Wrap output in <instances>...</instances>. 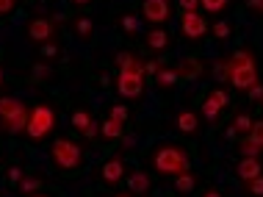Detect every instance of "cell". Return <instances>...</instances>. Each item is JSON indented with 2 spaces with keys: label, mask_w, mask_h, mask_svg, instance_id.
<instances>
[{
  "label": "cell",
  "mask_w": 263,
  "mask_h": 197,
  "mask_svg": "<svg viewBox=\"0 0 263 197\" xmlns=\"http://www.w3.org/2000/svg\"><path fill=\"white\" fill-rule=\"evenodd\" d=\"M224 81H230L241 92H250L258 83V67H255L252 50H238L233 53L230 61H224Z\"/></svg>",
  "instance_id": "1"
},
{
  "label": "cell",
  "mask_w": 263,
  "mask_h": 197,
  "mask_svg": "<svg viewBox=\"0 0 263 197\" xmlns=\"http://www.w3.org/2000/svg\"><path fill=\"white\" fill-rule=\"evenodd\" d=\"M153 167L161 175H169V178H177V175H183V172H191L186 150H183V147H177V145H163L161 150L155 153Z\"/></svg>",
  "instance_id": "2"
},
{
  "label": "cell",
  "mask_w": 263,
  "mask_h": 197,
  "mask_svg": "<svg viewBox=\"0 0 263 197\" xmlns=\"http://www.w3.org/2000/svg\"><path fill=\"white\" fill-rule=\"evenodd\" d=\"M55 128V111L50 105H33L31 109V119H28V136L33 142H42L45 136H50V131Z\"/></svg>",
  "instance_id": "3"
},
{
  "label": "cell",
  "mask_w": 263,
  "mask_h": 197,
  "mask_svg": "<svg viewBox=\"0 0 263 197\" xmlns=\"http://www.w3.org/2000/svg\"><path fill=\"white\" fill-rule=\"evenodd\" d=\"M50 158L55 161V167H61V170H75V167H81L83 150H81V145L72 142V139H55L53 147H50Z\"/></svg>",
  "instance_id": "4"
},
{
  "label": "cell",
  "mask_w": 263,
  "mask_h": 197,
  "mask_svg": "<svg viewBox=\"0 0 263 197\" xmlns=\"http://www.w3.org/2000/svg\"><path fill=\"white\" fill-rule=\"evenodd\" d=\"M180 31L186 33V39H202L208 33V23H205V17L200 11H183Z\"/></svg>",
  "instance_id": "5"
},
{
  "label": "cell",
  "mask_w": 263,
  "mask_h": 197,
  "mask_svg": "<svg viewBox=\"0 0 263 197\" xmlns=\"http://www.w3.org/2000/svg\"><path fill=\"white\" fill-rule=\"evenodd\" d=\"M117 89L122 97H139L144 92V73H125V69H119Z\"/></svg>",
  "instance_id": "6"
},
{
  "label": "cell",
  "mask_w": 263,
  "mask_h": 197,
  "mask_svg": "<svg viewBox=\"0 0 263 197\" xmlns=\"http://www.w3.org/2000/svg\"><path fill=\"white\" fill-rule=\"evenodd\" d=\"M169 11H172L169 0H144V3H141V14H144V20H147V23H153V25H163V23H166Z\"/></svg>",
  "instance_id": "7"
},
{
  "label": "cell",
  "mask_w": 263,
  "mask_h": 197,
  "mask_svg": "<svg viewBox=\"0 0 263 197\" xmlns=\"http://www.w3.org/2000/svg\"><path fill=\"white\" fill-rule=\"evenodd\" d=\"M227 103H230V95L224 92V89H213V92L208 95V100L202 103V117L205 119H219V114H222V109H227Z\"/></svg>",
  "instance_id": "8"
},
{
  "label": "cell",
  "mask_w": 263,
  "mask_h": 197,
  "mask_svg": "<svg viewBox=\"0 0 263 197\" xmlns=\"http://www.w3.org/2000/svg\"><path fill=\"white\" fill-rule=\"evenodd\" d=\"M28 119H31V109L23 105L17 114L0 119V131H3V133H23V131H28Z\"/></svg>",
  "instance_id": "9"
},
{
  "label": "cell",
  "mask_w": 263,
  "mask_h": 197,
  "mask_svg": "<svg viewBox=\"0 0 263 197\" xmlns=\"http://www.w3.org/2000/svg\"><path fill=\"white\" fill-rule=\"evenodd\" d=\"M28 37L33 42H50L53 39V20L47 17H36L28 23Z\"/></svg>",
  "instance_id": "10"
},
{
  "label": "cell",
  "mask_w": 263,
  "mask_h": 197,
  "mask_svg": "<svg viewBox=\"0 0 263 197\" xmlns=\"http://www.w3.org/2000/svg\"><path fill=\"white\" fill-rule=\"evenodd\" d=\"M236 175H238L241 181H252V178H258V175H263L260 158H247V156H241L238 167H236Z\"/></svg>",
  "instance_id": "11"
},
{
  "label": "cell",
  "mask_w": 263,
  "mask_h": 197,
  "mask_svg": "<svg viewBox=\"0 0 263 197\" xmlns=\"http://www.w3.org/2000/svg\"><path fill=\"white\" fill-rule=\"evenodd\" d=\"M72 125H75V128L81 131L86 139H91L97 131H100V128H97V122L91 119V114H89V111H83V109H81V111H75V114H72Z\"/></svg>",
  "instance_id": "12"
},
{
  "label": "cell",
  "mask_w": 263,
  "mask_h": 197,
  "mask_svg": "<svg viewBox=\"0 0 263 197\" xmlns=\"http://www.w3.org/2000/svg\"><path fill=\"white\" fill-rule=\"evenodd\" d=\"M122 175H125L122 158H108L103 164V170H100V178L105 181V184H117V181H122Z\"/></svg>",
  "instance_id": "13"
},
{
  "label": "cell",
  "mask_w": 263,
  "mask_h": 197,
  "mask_svg": "<svg viewBox=\"0 0 263 197\" xmlns=\"http://www.w3.org/2000/svg\"><path fill=\"white\" fill-rule=\"evenodd\" d=\"M117 64H119V69H125V73H144V61H141L136 53L119 50L117 53Z\"/></svg>",
  "instance_id": "14"
},
{
  "label": "cell",
  "mask_w": 263,
  "mask_h": 197,
  "mask_svg": "<svg viewBox=\"0 0 263 197\" xmlns=\"http://www.w3.org/2000/svg\"><path fill=\"white\" fill-rule=\"evenodd\" d=\"M127 189H130V194H144L147 189H150V175H147L144 170L130 172V178H127Z\"/></svg>",
  "instance_id": "15"
},
{
  "label": "cell",
  "mask_w": 263,
  "mask_h": 197,
  "mask_svg": "<svg viewBox=\"0 0 263 197\" xmlns=\"http://www.w3.org/2000/svg\"><path fill=\"white\" fill-rule=\"evenodd\" d=\"M200 73H202L200 59H186V61H180V67H177L180 81H194V78H200Z\"/></svg>",
  "instance_id": "16"
},
{
  "label": "cell",
  "mask_w": 263,
  "mask_h": 197,
  "mask_svg": "<svg viewBox=\"0 0 263 197\" xmlns=\"http://www.w3.org/2000/svg\"><path fill=\"white\" fill-rule=\"evenodd\" d=\"M177 128H180L183 133H197L200 119H197L194 111H180V114H177Z\"/></svg>",
  "instance_id": "17"
},
{
  "label": "cell",
  "mask_w": 263,
  "mask_h": 197,
  "mask_svg": "<svg viewBox=\"0 0 263 197\" xmlns=\"http://www.w3.org/2000/svg\"><path fill=\"white\" fill-rule=\"evenodd\" d=\"M166 45H169V33L163 31V28H153V31L147 33V47H153V50H163Z\"/></svg>",
  "instance_id": "18"
},
{
  "label": "cell",
  "mask_w": 263,
  "mask_h": 197,
  "mask_svg": "<svg viewBox=\"0 0 263 197\" xmlns=\"http://www.w3.org/2000/svg\"><path fill=\"white\" fill-rule=\"evenodd\" d=\"M122 128H125V125L117 122V119H111V117L105 119V122H100V133L105 139H119V136H122Z\"/></svg>",
  "instance_id": "19"
},
{
  "label": "cell",
  "mask_w": 263,
  "mask_h": 197,
  "mask_svg": "<svg viewBox=\"0 0 263 197\" xmlns=\"http://www.w3.org/2000/svg\"><path fill=\"white\" fill-rule=\"evenodd\" d=\"M194 186H197V178L191 172H183V175H177L175 178V189L180 194H189V192H194Z\"/></svg>",
  "instance_id": "20"
},
{
  "label": "cell",
  "mask_w": 263,
  "mask_h": 197,
  "mask_svg": "<svg viewBox=\"0 0 263 197\" xmlns=\"http://www.w3.org/2000/svg\"><path fill=\"white\" fill-rule=\"evenodd\" d=\"M20 109H23V103H20L17 97H0V119H6V117L17 114Z\"/></svg>",
  "instance_id": "21"
},
{
  "label": "cell",
  "mask_w": 263,
  "mask_h": 197,
  "mask_svg": "<svg viewBox=\"0 0 263 197\" xmlns=\"http://www.w3.org/2000/svg\"><path fill=\"white\" fill-rule=\"evenodd\" d=\"M180 81V75H177V69H161L158 75H155V83L163 89H169V86H175V83Z\"/></svg>",
  "instance_id": "22"
},
{
  "label": "cell",
  "mask_w": 263,
  "mask_h": 197,
  "mask_svg": "<svg viewBox=\"0 0 263 197\" xmlns=\"http://www.w3.org/2000/svg\"><path fill=\"white\" fill-rule=\"evenodd\" d=\"M238 150H241V156H247V158H258V156H260V153H263V147H260V145H255V142H252V139H250V136H247V139H244V142H241V145H238Z\"/></svg>",
  "instance_id": "23"
},
{
  "label": "cell",
  "mask_w": 263,
  "mask_h": 197,
  "mask_svg": "<svg viewBox=\"0 0 263 197\" xmlns=\"http://www.w3.org/2000/svg\"><path fill=\"white\" fill-rule=\"evenodd\" d=\"M39 189H42L39 178H23V181H20V192H23V194H36Z\"/></svg>",
  "instance_id": "24"
},
{
  "label": "cell",
  "mask_w": 263,
  "mask_h": 197,
  "mask_svg": "<svg viewBox=\"0 0 263 197\" xmlns=\"http://www.w3.org/2000/svg\"><path fill=\"white\" fill-rule=\"evenodd\" d=\"M227 3H230V0H200V6L208 14H219V11H224L227 9Z\"/></svg>",
  "instance_id": "25"
},
{
  "label": "cell",
  "mask_w": 263,
  "mask_h": 197,
  "mask_svg": "<svg viewBox=\"0 0 263 197\" xmlns=\"http://www.w3.org/2000/svg\"><path fill=\"white\" fill-rule=\"evenodd\" d=\"M233 128H236L238 133H244V136H247V133L252 131V119H250V114H238L236 119H233Z\"/></svg>",
  "instance_id": "26"
},
{
  "label": "cell",
  "mask_w": 263,
  "mask_h": 197,
  "mask_svg": "<svg viewBox=\"0 0 263 197\" xmlns=\"http://www.w3.org/2000/svg\"><path fill=\"white\" fill-rule=\"evenodd\" d=\"M127 117H130V111H127V105H122V103H117L111 109V119H117V122H127Z\"/></svg>",
  "instance_id": "27"
},
{
  "label": "cell",
  "mask_w": 263,
  "mask_h": 197,
  "mask_svg": "<svg viewBox=\"0 0 263 197\" xmlns=\"http://www.w3.org/2000/svg\"><path fill=\"white\" fill-rule=\"evenodd\" d=\"M75 28H78V33H81V37H91V31H95V25H91L89 17H81L75 23Z\"/></svg>",
  "instance_id": "28"
},
{
  "label": "cell",
  "mask_w": 263,
  "mask_h": 197,
  "mask_svg": "<svg viewBox=\"0 0 263 197\" xmlns=\"http://www.w3.org/2000/svg\"><path fill=\"white\" fill-rule=\"evenodd\" d=\"M247 136H250L255 145H260V147H263V119H260V122H252V131L247 133Z\"/></svg>",
  "instance_id": "29"
},
{
  "label": "cell",
  "mask_w": 263,
  "mask_h": 197,
  "mask_svg": "<svg viewBox=\"0 0 263 197\" xmlns=\"http://www.w3.org/2000/svg\"><path fill=\"white\" fill-rule=\"evenodd\" d=\"M247 186H250V194L252 197H263V175H258V178L247 181Z\"/></svg>",
  "instance_id": "30"
},
{
  "label": "cell",
  "mask_w": 263,
  "mask_h": 197,
  "mask_svg": "<svg viewBox=\"0 0 263 197\" xmlns=\"http://www.w3.org/2000/svg\"><path fill=\"white\" fill-rule=\"evenodd\" d=\"M213 37H216V39H227V37H230V23L219 20V23L213 25Z\"/></svg>",
  "instance_id": "31"
},
{
  "label": "cell",
  "mask_w": 263,
  "mask_h": 197,
  "mask_svg": "<svg viewBox=\"0 0 263 197\" xmlns=\"http://www.w3.org/2000/svg\"><path fill=\"white\" fill-rule=\"evenodd\" d=\"M122 28H125V31H130V33H136L139 31V20L133 17V14H127V17H122Z\"/></svg>",
  "instance_id": "32"
},
{
  "label": "cell",
  "mask_w": 263,
  "mask_h": 197,
  "mask_svg": "<svg viewBox=\"0 0 263 197\" xmlns=\"http://www.w3.org/2000/svg\"><path fill=\"white\" fill-rule=\"evenodd\" d=\"M177 6H180L183 11H197L200 9V0H177Z\"/></svg>",
  "instance_id": "33"
},
{
  "label": "cell",
  "mask_w": 263,
  "mask_h": 197,
  "mask_svg": "<svg viewBox=\"0 0 263 197\" xmlns=\"http://www.w3.org/2000/svg\"><path fill=\"white\" fill-rule=\"evenodd\" d=\"M9 181H11V184H20V181H23V170H20V167H11V170H9Z\"/></svg>",
  "instance_id": "34"
},
{
  "label": "cell",
  "mask_w": 263,
  "mask_h": 197,
  "mask_svg": "<svg viewBox=\"0 0 263 197\" xmlns=\"http://www.w3.org/2000/svg\"><path fill=\"white\" fill-rule=\"evenodd\" d=\"M144 73H150L153 78H155V75L161 73V64H158V61H147V64H144Z\"/></svg>",
  "instance_id": "35"
},
{
  "label": "cell",
  "mask_w": 263,
  "mask_h": 197,
  "mask_svg": "<svg viewBox=\"0 0 263 197\" xmlns=\"http://www.w3.org/2000/svg\"><path fill=\"white\" fill-rule=\"evenodd\" d=\"M260 97H263V86H260V81H258V83L250 89V100H260Z\"/></svg>",
  "instance_id": "36"
},
{
  "label": "cell",
  "mask_w": 263,
  "mask_h": 197,
  "mask_svg": "<svg viewBox=\"0 0 263 197\" xmlns=\"http://www.w3.org/2000/svg\"><path fill=\"white\" fill-rule=\"evenodd\" d=\"M247 6H250L252 11H258V14H263V0H247Z\"/></svg>",
  "instance_id": "37"
},
{
  "label": "cell",
  "mask_w": 263,
  "mask_h": 197,
  "mask_svg": "<svg viewBox=\"0 0 263 197\" xmlns=\"http://www.w3.org/2000/svg\"><path fill=\"white\" fill-rule=\"evenodd\" d=\"M14 6V0H0V14H9Z\"/></svg>",
  "instance_id": "38"
},
{
  "label": "cell",
  "mask_w": 263,
  "mask_h": 197,
  "mask_svg": "<svg viewBox=\"0 0 263 197\" xmlns=\"http://www.w3.org/2000/svg\"><path fill=\"white\" fill-rule=\"evenodd\" d=\"M42 56H47V59H50V56H55V45H47V42H45V47H42Z\"/></svg>",
  "instance_id": "39"
},
{
  "label": "cell",
  "mask_w": 263,
  "mask_h": 197,
  "mask_svg": "<svg viewBox=\"0 0 263 197\" xmlns=\"http://www.w3.org/2000/svg\"><path fill=\"white\" fill-rule=\"evenodd\" d=\"M202 197H222V194H219V192H205Z\"/></svg>",
  "instance_id": "40"
},
{
  "label": "cell",
  "mask_w": 263,
  "mask_h": 197,
  "mask_svg": "<svg viewBox=\"0 0 263 197\" xmlns=\"http://www.w3.org/2000/svg\"><path fill=\"white\" fill-rule=\"evenodd\" d=\"M78 6H86V3H91V0H75Z\"/></svg>",
  "instance_id": "41"
},
{
  "label": "cell",
  "mask_w": 263,
  "mask_h": 197,
  "mask_svg": "<svg viewBox=\"0 0 263 197\" xmlns=\"http://www.w3.org/2000/svg\"><path fill=\"white\" fill-rule=\"evenodd\" d=\"M33 197H47V194H33Z\"/></svg>",
  "instance_id": "42"
},
{
  "label": "cell",
  "mask_w": 263,
  "mask_h": 197,
  "mask_svg": "<svg viewBox=\"0 0 263 197\" xmlns=\"http://www.w3.org/2000/svg\"><path fill=\"white\" fill-rule=\"evenodd\" d=\"M119 197H130V194H119Z\"/></svg>",
  "instance_id": "43"
},
{
  "label": "cell",
  "mask_w": 263,
  "mask_h": 197,
  "mask_svg": "<svg viewBox=\"0 0 263 197\" xmlns=\"http://www.w3.org/2000/svg\"><path fill=\"white\" fill-rule=\"evenodd\" d=\"M0 81H3V73H0Z\"/></svg>",
  "instance_id": "44"
},
{
  "label": "cell",
  "mask_w": 263,
  "mask_h": 197,
  "mask_svg": "<svg viewBox=\"0 0 263 197\" xmlns=\"http://www.w3.org/2000/svg\"><path fill=\"white\" fill-rule=\"evenodd\" d=\"M260 103H263V100H260Z\"/></svg>",
  "instance_id": "45"
}]
</instances>
